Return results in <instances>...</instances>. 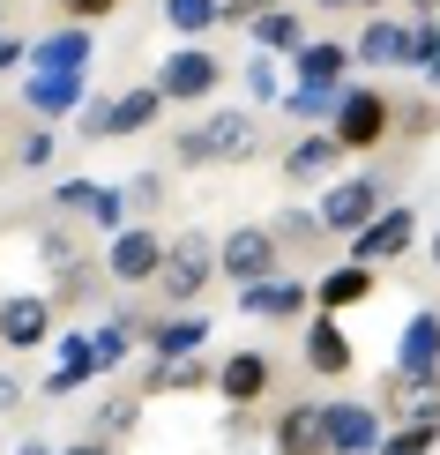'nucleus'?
<instances>
[{
  "label": "nucleus",
  "mask_w": 440,
  "mask_h": 455,
  "mask_svg": "<svg viewBox=\"0 0 440 455\" xmlns=\"http://www.w3.org/2000/svg\"><path fill=\"white\" fill-rule=\"evenodd\" d=\"M433 127H440L433 105H404V135H433Z\"/></svg>",
  "instance_id": "39"
},
{
  "label": "nucleus",
  "mask_w": 440,
  "mask_h": 455,
  "mask_svg": "<svg viewBox=\"0 0 440 455\" xmlns=\"http://www.w3.org/2000/svg\"><path fill=\"white\" fill-rule=\"evenodd\" d=\"M246 37H254L261 52H299L306 45V23H299L292 8H261L254 23H246Z\"/></svg>",
  "instance_id": "27"
},
{
  "label": "nucleus",
  "mask_w": 440,
  "mask_h": 455,
  "mask_svg": "<svg viewBox=\"0 0 440 455\" xmlns=\"http://www.w3.org/2000/svg\"><path fill=\"white\" fill-rule=\"evenodd\" d=\"M351 52L366 68H426V52H418V23H396V15H373V23L358 30Z\"/></svg>",
  "instance_id": "11"
},
{
  "label": "nucleus",
  "mask_w": 440,
  "mask_h": 455,
  "mask_svg": "<svg viewBox=\"0 0 440 455\" xmlns=\"http://www.w3.org/2000/svg\"><path fill=\"white\" fill-rule=\"evenodd\" d=\"M90 52H98V37H90V23H68V30H45L30 45V75H83Z\"/></svg>",
  "instance_id": "14"
},
{
  "label": "nucleus",
  "mask_w": 440,
  "mask_h": 455,
  "mask_svg": "<svg viewBox=\"0 0 440 455\" xmlns=\"http://www.w3.org/2000/svg\"><path fill=\"white\" fill-rule=\"evenodd\" d=\"M0 344H8V351H37V344H52V299H30V291L0 299Z\"/></svg>",
  "instance_id": "15"
},
{
  "label": "nucleus",
  "mask_w": 440,
  "mask_h": 455,
  "mask_svg": "<svg viewBox=\"0 0 440 455\" xmlns=\"http://www.w3.org/2000/svg\"><path fill=\"white\" fill-rule=\"evenodd\" d=\"M292 60H299V83H314V90H343V75H351L358 52H351V45H336V37H306Z\"/></svg>",
  "instance_id": "23"
},
{
  "label": "nucleus",
  "mask_w": 440,
  "mask_h": 455,
  "mask_svg": "<svg viewBox=\"0 0 440 455\" xmlns=\"http://www.w3.org/2000/svg\"><path fill=\"white\" fill-rule=\"evenodd\" d=\"M15 164H23V172H45V164H52V135H45V120H37L30 135H23V149H15Z\"/></svg>",
  "instance_id": "35"
},
{
  "label": "nucleus",
  "mask_w": 440,
  "mask_h": 455,
  "mask_svg": "<svg viewBox=\"0 0 440 455\" xmlns=\"http://www.w3.org/2000/svg\"><path fill=\"white\" fill-rule=\"evenodd\" d=\"M157 112H164V90L142 83V90H127V98H98V105L83 112V135H90V142H120V135L157 127Z\"/></svg>",
  "instance_id": "4"
},
{
  "label": "nucleus",
  "mask_w": 440,
  "mask_h": 455,
  "mask_svg": "<svg viewBox=\"0 0 440 455\" xmlns=\"http://www.w3.org/2000/svg\"><path fill=\"white\" fill-rule=\"evenodd\" d=\"M440 373V314H411L404 344H396V366H388V403L418 381H433Z\"/></svg>",
  "instance_id": "8"
},
{
  "label": "nucleus",
  "mask_w": 440,
  "mask_h": 455,
  "mask_svg": "<svg viewBox=\"0 0 440 455\" xmlns=\"http://www.w3.org/2000/svg\"><path fill=\"white\" fill-rule=\"evenodd\" d=\"M411 8H418V23H426V15H440V0H411Z\"/></svg>",
  "instance_id": "44"
},
{
  "label": "nucleus",
  "mask_w": 440,
  "mask_h": 455,
  "mask_svg": "<svg viewBox=\"0 0 440 455\" xmlns=\"http://www.w3.org/2000/svg\"><path fill=\"white\" fill-rule=\"evenodd\" d=\"M351 358H358V344L343 336L336 314H321L314 329H306V373H321V381H329V373H351Z\"/></svg>",
  "instance_id": "22"
},
{
  "label": "nucleus",
  "mask_w": 440,
  "mask_h": 455,
  "mask_svg": "<svg viewBox=\"0 0 440 455\" xmlns=\"http://www.w3.org/2000/svg\"><path fill=\"white\" fill-rule=\"evenodd\" d=\"M276 455H329V403H284L276 411Z\"/></svg>",
  "instance_id": "17"
},
{
  "label": "nucleus",
  "mask_w": 440,
  "mask_h": 455,
  "mask_svg": "<svg viewBox=\"0 0 440 455\" xmlns=\"http://www.w3.org/2000/svg\"><path fill=\"white\" fill-rule=\"evenodd\" d=\"M164 246L172 239H157V224H127V232H112V246H105V276L112 283H149L157 261H164Z\"/></svg>",
  "instance_id": "10"
},
{
  "label": "nucleus",
  "mask_w": 440,
  "mask_h": 455,
  "mask_svg": "<svg viewBox=\"0 0 440 455\" xmlns=\"http://www.w3.org/2000/svg\"><path fill=\"white\" fill-rule=\"evenodd\" d=\"M209 276H217V239H209V232H172L157 276H149V291H157L164 307H195V299L209 291Z\"/></svg>",
  "instance_id": "1"
},
{
  "label": "nucleus",
  "mask_w": 440,
  "mask_h": 455,
  "mask_svg": "<svg viewBox=\"0 0 440 455\" xmlns=\"http://www.w3.org/2000/svg\"><path fill=\"white\" fill-rule=\"evenodd\" d=\"M37 254H45L60 276H68V269H83V246H75V232H37Z\"/></svg>",
  "instance_id": "34"
},
{
  "label": "nucleus",
  "mask_w": 440,
  "mask_h": 455,
  "mask_svg": "<svg viewBox=\"0 0 440 455\" xmlns=\"http://www.w3.org/2000/svg\"><path fill=\"white\" fill-rule=\"evenodd\" d=\"M269 232H276L284 246H314L321 232H329V224H321V210H284V217L269 224Z\"/></svg>",
  "instance_id": "32"
},
{
  "label": "nucleus",
  "mask_w": 440,
  "mask_h": 455,
  "mask_svg": "<svg viewBox=\"0 0 440 455\" xmlns=\"http://www.w3.org/2000/svg\"><path fill=\"white\" fill-rule=\"evenodd\" d=\"M90 299H98V269L83 261V269H68V276H60V291H52V307H90Z\"/></svg>",
  "instance_id": "33"
},
{
  "label": "nucleus",
  "mask_w": 440,
  "mask_h": 455,
  "mask_svg": "<svg viewBox=\"0 0 440 455\" xmlns=\"http://www.w3.org/2000/svg\"><path fill=\"white\" fill-rule=\"evenodd\" d=\"M209 344V321L202 314H172V321H149V351H157V358H187V351H202Z\"/></svg>",
  "instance_id": "26"
},
{
  "label": "nucleus",
  "mask_w": 440,
  "mask_h": 455,
  "mask_svg": "<svg viewBox=\"0 0 440 455\" xmlns=\"http://www.w3.org/2000/svg\"><path fill=\"white\" fill-rule=\"evenodd\" d=\"M358 8H380V0H358Z\"/></svg>",
  "instance_id": "47"
},
{
  "label": "nucleus",
  "mask_w": 440,
  "mask_h": 455,
  "mask_svg": "<svg viewBox=\"0 0 440 455\" xmlns=\"http://www.w3.org/2000/svg\"><path fill=\"white\" fill-rule=\"evenodd\" d=\"M217 83H224V60L209 45H195V37L180 52H164V68H157L164 105H202V98H217Z\"/></svg>",
  "instance_id": "3"
},
{
  "label": "nucleus",
  "mask_w": 440,
  "mask_h": 455,
  "mask_svg": "<svg viewBox=\"0 0 440 455\" xmlns=\"http://www.w3.org/2000/svg\"><path fill=\"white\" fill-rule=\"evenodd\" d=\"M269 381H276V366H269V351H232L217 366V395L232 411H254L261 395H269Z\"/></svg>",
  "instance_id": "13"
},
{
  "label": "nucleus",
  "mask_w": 440,
  "mask_h": 455,
  "mask_svg": "<svg viewBox=\"0 0 440 455\" xmlns=\"http://www.w3.org/2000/svg\"><path fill=\"white\" fill-rule=\"evenodd\" d=\"M343 157H351V149H343L336 135H299L292 149H284V164H276V172L292 180V187H314V180H329Z\"/></svg>",
  "instance_id": "19"
},
{
  "label": "nucleus",
  "mask_w": 440,
  "mask_h": 455,
  "mask_svg": "<svg viewBox=\"0 0 440 455\" xmlns=\"http://www.w3.org/2000/svg\"><path fill=\"white\" fill-rule=\"evenodd\" d=\"M52 210L90 217V232H127V195L105 187V180H60L52 187Z\"/></svg>",
  "instance_id": "9"
},
{
  "label": "nucleus",
  "mask_w": 440,
  "mask_h": 455,
  "mask_svg": "<svg viewBox=\"0 0 440 455\" xmlns=\"http://www.w3.org/2000/svg\"><path fill=\"white\" fill-rule=\"evenodd\" d=\"M388 98L380 90H366V83H343V98H336V127L329 135L343 142V149H380L388 142Z\"/></svg>",
  "instance_id": "5"
},
{
  "label": "nucleus",
  "mask_w": 440,
  "mask_h": 455,
  "mask_svg": "<svg viewBox=\"0 0 440 455\" xmlns=\"http://www.w3.org/2000/svg\"><path fill=\"white\" fill-rule=\"evenodd\" d=\"M336 98H343V90H314V83H299L292 98H284V120H306V127H314V120H336Z\"/></svg>",
  "instance_id": "30"
},
{
  "label": "nucleus",
  "mask_w": 440,
  "mask_h": 455,
  "mask_svg": "<svg viewBox=\"0 0 440 455\" xmlns=\"http://www.w3.org/2000/svg\"><path fill=\"white\" fill-rule=\"evenodd\" d=\"M135 419H142V403H135V395H105V403H98V419H90V433H98V441H120V433H135Z\"/></svg>",
  "instance_id": "31"
},
{
  "label": "nucleus",
  "mask_w": 440,
  "mask_h": 455,
  "mask_svg": "<svg viewBox=\"0 0 440 455\" xmlns=\"http://www.w3.org/2000/svg\"><path fill=\"white\" fill-rule=\"evenodd\" d=\"M75 105H83V75H30L23 83V112H37V120H60Z\"/></svg>",
  "instance_id": "25"
},
{
  "label": "nucleus",
  "mask_w": 440,
  "mask_h": 455,
  "mask_svg": "<svg viewBox=\"0 0 440 455\" xmlns=\"http://www.w3.org/2000/svg\"><path fill=\"white\" fill-rule=\"evenodd\" d=\"M52 351H60V358H52V373H45V395H75V388L90 381V373H105V366H98V344H90V329L60 336Z\"/></svg>",
  "instance_id": "21"
},
{
  "label": "nucleus",
  "mask_w": 440,
  "mask_h": 455,
  "mask_svg": "<svg viewBox=\"0 0 440 455\" xmlns=\"http://www.w3.org/2000/svg\"><path fill=\"white\" fill-rule=\"evenodd\" d=\"M23 60H30V45H23V37H0V75H15Z\"/></svg>",
  "instance_id": "40"
},
{
  "label": "nucleus",
  "mask_w": 440,
  "mask_h": 455,
  "mask_svg": "<svg viewBox=\"0 0 440 455\" xmlns=\"http://www.w3.org/2000/svg\"><path fill=\"white\" fill-rule=\"evenodd\" d=\"M164 23L180 37H202V30L224 23V0H164Z\"/></svg>",
  "instance_id": "28"
},
{
  "label": "nucleus",
  "mask_w": 440,
  "mask_h": 455,
  "mask_svg": "<svg viewBox=\"0 0 440 455\" xmlns=\"http://www.w3.org/2000/svg\"><path fill=\"white\" fill-rule=\"evenodd\" d=\"M142 388H149V395H195V388H217V366H209L202 351H187V358H149Z\"/></svg>",
  "instance_id": "20"
},
{
  "label": "nucleus",
  "mask_w": 440,
  "mask_h": 455,
  "mask_svg": "<svg viewBox=\"0 0 440 455\" xmlns=\"http://www.w3.org/2000/svg\"><path fill=\"white\" fill-rule=\"evenodd\" d=\"M411 239H418V210H404V202H396V210H380L366 232L351 239V261H366V269H380V261H404Z\"/></svg>",
  "instance_id": "12"
},
{
  "label": "nucleus",
  "mask_w": 440,
  "mask_h": 455,
  "mask_svg": "<svg viewBox=\"0 0 440 455\" xmlns=\"http://www.w3.org/2000/svg\"><path fill=\"white\" fill-rule=\"evenodd\" d=\"M15 455H60V448H52V441H23V448H15Z\"/></svg>",
  "instance_id": "43"
},
{
  "label": "nucleus",
  "mask_w": 440,
  "mask_h": 455,
  "mask_svg": "<svg viewBox=\"0 0 440 455\" xmlns=\"http://www.w3.org/2000/svg\"><path fill=\"white\" fill-rule=\"evenodd\" d=\"M15 403H23V381H15V373H0V419H8Z\"/></svg>",
  "instance_id": "41"
},
{
  "label": "nucleus",
  "mask_w": 440,
  "mask_h": 455,
  "mask_svg": "<svg viewBox=\"0 0 440 455\" xmlns=\"http://www.w3.org/2000/svg\"><path fill=\"white\" fill-rule=\"evenodd\" d=\"M426 254H433V269H440V232H433V246H426Z\"/></svg>",
  "instance_id": "46"
},
{
  "label": "nucleus",
  "mask_w": 440,
  "mask_h": 455,
  "mask_svg": "<svg viewBox=\"0 0 440 455\" xmlns=\"http://www.w3.org/2000/svg\"><path fill=\"white\" fill-rule=\"evenodd\" d=\"M246 90H254V105L276 98V60H269V52H254V60H246Z\"/></svg>",
  "instance_id": "36"
},
{
  "label": "nucleus",
  "mask_w": 440,
  "mask_h": 455,
  "mask_svg": "<svg viewBox=\"0 0 440 455\" xmlns=\"http://www.w3.org/2000/svg\"><path fill=\"white\" fill-rule=\"evenodd\" d=\"M60 455H112V441H98V433H90V441H75V448H60Z\"/></svg>",
  "instance_id": "42"
},
{
  "label": "nucleus",
  "mask_w": 440,
  "mask_h": 455,
  "mask_svg": "<svg viewBox=\"0 0 440 455\" xmlns=\"http://www.w3.org/2000/svg\"><path fill=\"white\" fill-rule=\"evenodd\" d=\"M306 299H314V283H299V276H261V283H239V307L254 314V321H299V314H306Z\"/></svg>",
  "instance_id": "16"
},
{
  "label": "nucleus",
  "mask_w": 440,
  "mask_h": 455,
  "mask_svg": "<svg viewBox=\"0 0 440 455\" xmlns=\"http://www.w3.org/2000/svg\"><path fill=\"white\" fill-rule=\"evenodd\" d=\"M366 299H373V269H366V261H343V269H329L314 283V307L321 314H351V307H366Z\"/></svg>",
  "instance_id": "24"
},
{
  "label": "nucleus",
  "mask_w": 440,
  "mask_h": 455,
  "mask_svg": "<svg viewBox=\"0 0 440 455\" xmlns=\"http://www.w3.org/2000/svg\"><path fill=\"white\" fill-rule=\"evenodd\" d=\"M314 8H329V15H336V8H358V0H314Z\"/></svg>",
  "instance_id": "45"
},
{
  "label": "nucleus",
  "mask_w": 440,
  "mask_h": 455,
  "mask_svg": "<svg viewBox=\"0 0 440 455\" xmlns=\"http://www.w3.org/2000/svg\"><path fill=\"white\" fill-rule=\"evenodd\" d=\"M127 202H135V210H157V202H164V180H157V172H135V187H127Z\"/></svg>",
  "instance_id": "38"
},
{
  "label": "nucleus",
  "mask_w": 440,
  "mask_h": 455,
  "mask_svg": "<svg viewBox=\"0 0 440 455\" xmlns=\"http://www.w3.org/2000/svg\"><path fill=\"white\" fill-rule=\"evenodd\" d=\"M433 448H440V426L433 419H404L396 433H380L373 455H433Z\"/></svg>",
  "instance_id": "29"
},
{
  "label": "nucleus",
  "mask_w": 440,
  "mask_h": 455,
  "mask_svg": "<svg viewBox=\"0 0 440 455\" xmlns=\"http://www.w3.org/2000/svg\"><path fill=\"white\" fill-rule=\"evenodd\" d=\"M0 15H8V0H0Z\"/></svg>",
  "instance_id": "48"
},
{
  "label": "nucleus",
  "mask_w": 440,
  "mask_h": 455,
  "mask_svg": "<svg viewBox=\"0 0 440 455\" xmlns=\"http://www.w3.org/2000/svg\"><path fill=\"white\" fill-rule=\"evenodd\" d=\"M380 448V411L373 403H329V455H373Z\"/></svg>",
  "instance_id": "18"
},
{
  "label": "nucleus",
  "mask_w": 440,
  "mask_h": 455,
  "mask_svg": "<svg viewBox=\"0 0 440 455\" xmlns=\"http://www.w3.org/2000/svg\"><path fill=\"white\" fill-rule=\"evenodd\" d=\"M388 210V187H380L373 172H358V180H336L329 195H321V224H329V232H343V239H358L366 232V224Z\"/></svg>",
  "instance_id": "6"
},
{
  "label": "nucleus",
  "mask_w": 440,
  "mask_h": 455,
  "mask_svg": "<svg viewBox=\"0 0 440 455\" xmlns=\"http://www.w3.org/2000/svg\"><path fill=\"white\" fill-rule=\"evenodd\" d=\"M276 254H284V239L269 232V224H239V232H224V239H217V269L232 276V283H261V276H276Z\"/></svg>",
  "instance_id": "7"
},
{
  "label": "nucleus",
  "mask_w": 440,
  "mask_h": 455,
  "mask_svg": "<svg viewBox=\"0 0 440 455\" xmlns=\"http://www.w3.org/2000/svg\"><path fill=\"white\" fill-rule=\"evenodd\" d=\"M261 157V120L254 112H209L180 135V164H246Z\"/></svg>",
  "instance_id": "2"
},
{
  "label": "nucleus",
  "mask_w": 440,
  "mask_h": 455,
  "mask_svg": "<svg viewBox=\"0 0 440 455\" xmlns=\"http://www.w3.org/2000/svg\"><path fill=\"white\" fill-rule=\"evenodd\" d=\"M112 8H120V0H60V15H68V23H105Z\"/></svg>",
  "instance_id": "37"
}]
</instances>
